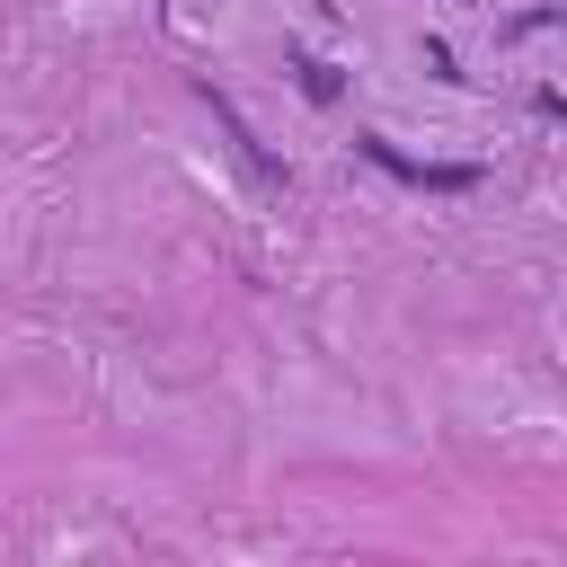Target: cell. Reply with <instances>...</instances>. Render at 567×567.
<instances>
[{
  "mask_svg": "<svg viewBox=\"0 0 567 567\" xmlns=\"http://www.w3.org/2000/svg\"><path fill=\"white\" fill-rule=\"evenodd\" d=\"M292 71H301V89H310V97H319V106H328V97H337V71H328V62H292Z\"/></svg>",
  "mask_w": 567,
  "mask_h": 567,
  "instance_id": "2",
  "label": "cell"
},
{
  "mask_svg": "<svg viewBox=\"0 0 567 567\" xmlns=\"http://www.w3.org/2000/svg\"><path fill=\"white\" fill-rule=\"evenodd\" d=\"M363 151H372V159H381L390 177H408V186H443V195H461V186H478V168H425V159H399L390 142H363Z\"/></svg>",
  "mask_w": 567,
  "mask_h": 567,
  "instance_id": "1",
  "label": "cell"
}]
</instances>
